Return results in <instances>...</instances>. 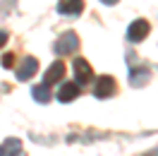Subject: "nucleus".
<instances>
[{
  "label": "nucleus",
  "mask_w": 158,
  "mask_h": 156,
  "mask_svg": "<svg viewBox=\"0 0 158 156\" xmlns=\"http://www.w3.org/2000/svg\"><path fill=\"white\" fill-rule=\"evenodd\" d=\"M77 48H79V36L74 31H65L58 39V43H55V53L58 55H72Z\"/></svg>",
  "instance_id": "obj_1"
},
{
  "label": "nucleus",
  "mask_w": 158,
  "mask_h": 156,
  "mask_svg": "<svg viewBox=\"0 0 158 156\" xmlns=\"http://www.w3.org/2000/svg\"><path fill=\"white\" fill-rule=\"evenodd\" d=\"M115 91H118L115 79L110 77V75H103V77H98L96 87H94V96H96V98H110Z\"/></svg>",
  "instance_id": "obj_2"
},
{
  "label": "nucleus",
  "mask_w": 158,
  "mask_h": 156,
  "mask_svg": "<svg viewBox=\"0 0 158 156\" xmlns=\"http://www.w3.org/2000/svg\"><path fill=\"white\" fill-rule=\"evenodd\" d=\"M148 31H151V27H148L146 20H137L129 24L127 29V41H132V43H139V41H144L148 36Z\"/></svg>",
  "instance_id": "obj_3"
},
{
  "label": "nucleus",
  "mask_w": 158,
  "mask_h": 156,
  "mask_svg": "<svg viewBox=\"0 0 158 156\" xmlns=\"http://www.w3.org/2000/svg\"><path fill=\"white\" fill-rule=\"evenodd\" d=\"M72 70H74V77H77V84H86V82H91V79H94V70H91L89 60H84V58H77L74 63H72Z\"/></svg>",
  "instance_id": "obj_4"
},
{
  "label": "nucleus",
  "mask_w": 158,
  "mask_h": 156,
  "mask_svg": "<svg viewBox=\"0 0 158 156\" xmlns=\"http://www.w3.org/2000/svg\"><path fill=\"white\" fill-rule=\"evenodd\" d=\"M79 96V84L77 82H62L58 89V94H55V98H58L60 103H69V101H74V98Z\"/></svg>",
  "instance_id": "obj_5"
},
{
  "label": "nucleus",
  "mask_w": 158,
  "mask_h": 156,
  "mask_svg": "<svg viewBox=\"0 0 158 156\" xmlns=\"http://www.w3.org/2000/svg\"><path fill=\"white\" fill-rule=\"evenodd\" d=\"M62 77H65V65H62V60H55V63L46 70V75H43V84H48V87H50V84L60 82Z\"/></svg>",
  "instance_id": "obj_6"
},
{
  "label": "nucleus",
  "mask_w": 158,
  "mask_h": 156,
  "mask_svg": "<svg viewBox=\"0 0 158 156\" xmlns=\"http://www.w3.org/2000/svg\"><path fill=\"white\" fill-rule=\"evenodd\" d=\"M0 156H24V149H22V142L17 137H10L0 144Z\"/></svg>",
  "instance_id": "obj_7"
},
{
  "label": "nucleus",
  "mask_w": 158,
  "mask_h": 156,
  "mask_svg": "<svg viewBox=\"0 0 158 156\" xmlns=\"http://www.w3.org/2000/svg\"><path fill=\"white\" fill-rule=\"evenodd\" d=\"M36 70H39V63H36V58H24L22 60V65L17 67V77L24 82V79H31L34 75H36Z\"/></svg>",
  "instance_id": "obj_8"
},
{
  "label": "nucleus",
  "mask_w": 158,
  "mask_h": 156,
  "mask_svg": "<svg viewBox=\"0 0 158 156\" xmlns=\"http://www.w3.org/2000/svg\"><path fill=\"white\" fill-rule=\"evenodd\" d=\"M84 10V0H60L58 12L60 15H79Z\"/></svg>",
  "instance_id": "obj_9"
},
{
  "label": "nucleus",
  "mask_w": 158,
  "mask_h": 156,
  "mask_svg": "<svg viewBox=\"0 0 158 156\" xmlns=\"http://www.w3.org/2000/svg\"><path fill=\"white\" fill-rule=\"evenodd\" d=\"M31 96L36 98L39 103H48L50 101V87L48 84H36V87L31 89Z\"/></svg>",
  "instance_id": "obj_10"
},
{
  "label": "nucleus",
  "mask_w": 158,
  "mask_h": 156,
  "mask_svg": "<svg viewBox=\"0 0 158 156\" xmlns=\"http://www.w3.org/2000/svg\"><path fill=\"white\" fill-rule=\"evenodd\" d=\"M151 77V72L148 70H141V72H132V84L134 87H141V84H146V79Z\"/></svg>",
  "instance_id": "obj_11"
},
{
  "label": "nucleus",
  "mask_w": 158,
  "mask_h": 156,
  "mask_svg": "<svg viewBox=\"0 0 158 156\" xmlns=\"http://www.w3.org/2000/svg\"><path fill=\"white\" fill-rule=\"evenodd\" d=\"M0 63H2V67H12V65H15V55H12V53H5Z\"/></svg>",
  "instance_id": "obj_12"
},
{
  "label": "nucleus",
  "mask_w": 158,
  "mask_h": 156,
  "mask_svg": "<svg viewBox=\"0 0 158 156\" xmlns=\"http://www.w3.org/2000/svg\"><path fill=\"white\" fill-rule=\"evenodd\" d=\"M5 43H7V34H5V31H0V48H2Z\"/></svg>",
  "instance_id": "obj_13"
},
{
  "label": "nucleus",
  "mask_w": 158,
  "mask_h": 156,
  "mask_svg": "<svg viewBox=\"0 0 158 156\" xmlns=\"http://www.w3.org/2000/svg\"><path fill=\"white\" fill-rule=\"evenodd\" d=\"M144 156H158V149H153V151H148V154H144Z\"/></svg>",
  "instance_id": "obj_14"
},
{
  "label": "nucleus",
  "mask_w": 158,
  "mask_h": 156,
  "mask_svg": "<svg viewBox=\"0 0 158 156\" xmlns=\"http://www.w3.org/2000/svg\"><path fill=\"white\" fill-rule=\"evenodd\" d=\"M101 2H106V5H115L118 0H101Z\"/></svg>",
  "instance_id": "obj_15"
}]
</instances>
